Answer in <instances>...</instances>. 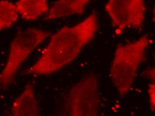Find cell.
<instances>
[{"mask_svg":"<svg viewBox=\"0 0 155 116\" xmlns=\"http://www.w3.org/2000/svg\"><path fill=\"white\" fill-rule=\"evenodd\" d=\"M91 0H58L49 8L45 18L56 19L75 15H81Z\"/></svg>","mask_w":155,"mask_h":116,"instance_id":"cell-7","label":"cell"},{"mask_svg":"<svg viewBox=\"0 0 155 116\" xmlns=\"http://www.w3.org/2000/svg\"><path fill=\"white\" fill-rule=\"evenodd\" d=\"M51 35L49 32L38 28L18 30L10 43L8 59L0 73V87L2 88L7 89L13 84L23 62Z\"/></svg>","mask_w":155,"mask_h":116,"instance_id":"cell-3","label":"cell"},{"mask_svg":"<svg viewBox=\"0 0 155 116\" xmlns=\"http://www.w3.org/2000/svg\"><path fill=\"white\" fill-rule=\"evenodd\" d=\"M144 75L146 76V78L149 79L151 82H155V68H150L148 70L144 71Z\"/></svg>","mask_w":155,"mask_h":116,"instance_id":"cell-11","label":"cell"},{"mask_svg":"<svg viewBox=\"0 0 155 116\" xmlns=\"http://www.w3.org/2000/svg\"><path fill=\"white\" fill-rule=\"evenodd\" d=\"M148 97L150 108L152 112H154L155 109V82L149 84L148 88Z\"/></svg>","mask_w":155,"mask_h":116,"instance_id":"cell-10","label":"cell"},{"mask_svg":"<svg viewBox=\"0 0 155 116\" xmlns=\"http://www.w3.org/2000/svg\"><path fill=\"white\" fill-rule=\"evenodd\" d=\"M105 8L117 35L127 28L142 27L146 10L144 0H109Z\"/></svg>","mask_w":155,"mask_h":116,"instance_id":"cell-5","label":"cell"},{"mask_svg":"<svg viewBox=\"0 0 155 116\" xmlns=\"http://www.w3.org/2000/svg\"><path fill=\"white\" fill-rule=\"evenodd\" d=\"M98 26V16L93 12L76 25L60 29L51 36L37 61L23 74L50 75L69 65L92 40Z\"/></svg>","mask_w":155,"mask_h":116,"instance_id":"cell-1","label":"cell"},{"mask_svg":"<svg viewBox=\"0 0 155 116\" xmlns=\"http://www.w3.org/2000/svg\"><path fill=\"white\" fill-rule=\"evenodd\" d=\"M149 43L150 39L146 35L136 41L120 43L117 46L110 74L113 85L121 98L131 89Z\"/></svg>","mask_w":155,"mask_h":116,"instance_id":"cell-2","label":"cell"},{"mask_svg":"<svg viewBox=\"0 0 155 116\" xmlns=\"http://www.w3.org/2000/svg\"><path fill=\"white\" fill-rule=\"evenodd\" d=\"M15 4L19 15L27 21L37 19L49 9L48 0H18Z\"/></svg>","mask_w":155,"mask_h":116,"instance_id":"cell-8","label":"cell"},{"mask_svg":"<svg viewBox=\"0 0 155 116\" xmlns=\"http://www.w3.org/2000/svg\"><path fill=\"white\" fill-rule=\"evenodd\" d=\"M10 114L14 116L39 115L38 104L31 83L25 85L21 94L14 101Z\"/></svg>","mask_w":155,"mask_h":116,"instance_id":"cell-6","label":"cell"},{"mask_svg":"<svg viewBox=\"0 0 155 116\" xmlns=\"http://www.w3.org/2000/svg\"><path fill=\"white\" fill-rule=\"evenodd\" d=\"M15 4L8 0L0 1V31L8 29L19 18Z\"/></svg>","mask_w":155,"mask_h":116,"instance_id":"cell-9","label":"cell"},{"mask_svg":"<svg viewBox=\"0 0 155 116\" xmlns=\"http://www.w3.org/2000/svg\"><path fill=\"white\" fill-rule=\"evenodd\" d=\"M99 84L95 75H88L70 88L64 100L63 114L96 116L99 111Z\"/></svg>","mask_w":155,"mask_h":116,"instance_id":"cell-4","label":"cell"}]
</instances>
